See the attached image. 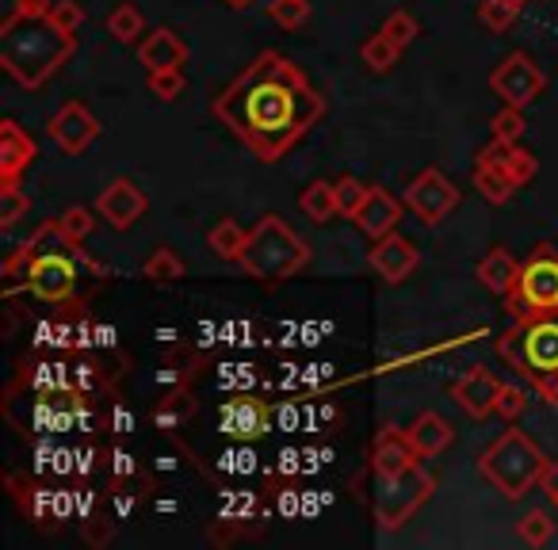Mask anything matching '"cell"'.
<instances>
[{"mask_svg":"<svg viewBox=\"0 0 558 550\" xmlns=\"http://www.w3.org/2000/svg\"><path fill=\"white\" fill-rule=\"evenodd\" d=\"M210 111L256 161H279L318 126L326 100L291 58L264 50L215 96Z\"/></svg>","mask_w":558,"mask_h":550,"instance_id":"obj_1","label":"cell"},{"mask_svg":"<svg viewBox=\"0 0 558 550\" xmlns=\"http://www.w3.org/2000/svg\"><path fill=\"white\" fill-rule=\"evenodd\" d=\"M77 50L73 32H62L47 12L12 9L0 24V65L24 88H43Z\"/></svg>","mask_w":558,"mask_h":550,"instance_id":"obj_2","label":"cell"},{"mask_svg":"<svg viewBox=\"0 0 558 550\" xmlns=\"http://www.w3.org/2000/svg\"><path fill=\"white\" fill-rule=\"evenodd\" d=\"M306 260H311L306 241L299 237L279 215H264L260 222L248 230L245 253H241L238 264L253 276V280L279 283V280H291L295 271H303Z\"/></svg>","mask_w":558,"mask_h":550,"instance_id":"obj_3","label":"cell"},{"mask_svg":"<svg viewBox=\"0 0 558 550\" xmlns=\"http://www.w3.org/2000/svg\"><path fill=\"white\" fill-rule=\"evenodd\" d=\"M547 459L532 443V436H524L520 428L501 432L478 459V474L505 497V501H520L524 493H532L539 486Z\"/></svg>","mask_w":558,"mask_h":550,"instance_id":"obj_4","label":"cell"},{"mask_svg":"<svg viewBox=\"0 0 558 550\" xmlns=\"http://www.w3.org/2000/svg\"><path fill=\"white\" fill-rule=\"evenodd\" d=\"M505 310L512 321L527 326V321L555 318L558 314V253L550 245H539L517 271V283L505 295Z\"/></svg>","mask_w":558,"mask_h":550,"instance_id":"obj_5","label":"cell"},{"mask_svg":"<svg viewBox=\"0 0 558 550\" xmlns=\"http://www.w3.org/2000/svg\"><path fill=\"white\" fill-rule=\"evenodd\" d=\"M73 248V241L65 237L62 245L47 248V241L35 233V241L24 245V256H27V276H24V291L43 303H70L77 295V264L73 256L65 253Z\"/></svg>","mask_w":558,"mask_h":550,"instance_id":"obj_6","label":"cell"},{"mask_svg":"<svg viewBox=\"0 0 558 550\" xmlns=\"http://www.w3.org/2000/svg\"><path fill=\"white\" fill-rule=\"evenodd\" d=\"M433 489H436L433 470H425L421 463H413L410 470L395 474V478H379V489H375V524L383 531L402 527L433 497Z\"/></svg>","mask_w":558,"mask_h":550,"instance_id":"obj_7","label":"cell"},{"mask_svg":"<svg viewBox=\"0 0 558 550\" xmlns=\"http://www.w3.org/2000/svg\"><path fill=\"white\" fill-rule=\"evenodd\" d=\"M405 207H410L425 225H436L459 207V187L451 184L440 169H425L410 184V192H405Z\"/></svg>","mask_w":558,"mask_h":550,"instance_id":"obj_8","label":"cell"},{"mask_svg":"<svg viewBox=\"0 0 558 550\" xmlns=\"http://www.w3.org/2000/svg\"><path fill=\"white\" fill-rule=\"evenodd\" d=\"M543 70L527 54H509L494 73H489V88L501 96L509 108H527L535 96L543 93Z\"/></svg>","mask_w":558,"mask_h":550,"instance_id":"obj_9","label":"cell"},{"mask_svg":"<svg viewBox=\"0 0 558 550\" xmlns=\"http://www.w3.org/2000/svg\"><path fill=\"white\" fill-rule=\"evenodd\" d=\"M47 131H50V138H54V146L62 149V154L77 157V154H85L96 138H100V119H96L85 103L70 100L62 111H54V119H50Z\"/></svg>","mask_w":558,"mask_h":550,"instance_id":"obj_10","label":"cell"},{"mask_svg":"<svg viewBox=\"0 0 558 550\" xmlns=\"http://www.w3.org/2000/svg\"><path fill=\"white\" fill-rule=\"evenodd\" d=\"M520 326V321H517ZM558 371V314L524 326V379Z\"/></svg>","mask_w":558,"mask_h":550,"instance_id":"obj_11","label":"cell"},{"mask_svg":"<svg viewBox=\"0 0 558 550\" xmlns=\"http://www.w3.org/2000/svg\"><path fill=\"white\" fill-rule=\"evenodd\" d=\"M451 394H456V402L463 405L466 417L474 420H486L489 413H497V394H501V379H497L494 371H486V367H471V371L463 375V379L451 387Z\"/></svg>","mask_w":558,"mask_h":550,"instance_id":"obj_12","label":"cell"},{"mask_svg":"<svg viewBox=\"0 0 558 550\" xmlns=\"http://www.w3.org/2000/svg\"><path fill=\"white\" fill-rule=\"evenodd\" d=\"M413 463H421V455L410 443V432H405V428H383V432L375 436V448H372L375 478H395V474L410 470Z\"/></svg>","mask_w":558,"mask_h":550,"instance_id":"obj_13","label":"cell"},{"mask_svg":"<svg viewBox=\"0 0 558 550\" xmlns=\"http://www.w3.org/2000/svg\"><path fill=\"white\" fill-rule=\"evenodd\" d=\"M367 260H372V268L379 271L387 283H402L413 276V268H417L421 256H417V248H413V241L398 237V233H387V237L375 241V248H372Z\"/></svg>","mask_w":558,"mask_h":550,"instance_id":"obj_14","label":"cell"},{"mask_svg":"<svg viewBox=\"0 0 558 550\" xmlns=\"http://www.w3.org/2000/svg\"><path fill=\"white\" fill-rule=\"evenodd\" d=\"M474 187H478L482 199L494 203V207H501V203L512 199L517 180H512L509 169L501 164V142H494V146H486L478 154V161H474Z\"/></svg>","mask_w":558,"mask_h":550,"instance_id":"obj_15","label":"cell"},{"mask_svg":"<svg viewBox=\"0 0 558 550\" xmlns=\"http://www.w3.org/2000/svg\"><path fill=\"white\" fill-rule=\"evenodd\" d=\"M192 50L187 42L180 39L172 27H154V35H146L138 47V62L146 65L149 73H161V70H184Z\"/></svg>","mask_w":558,"mask_h":550,"instance_id":"obj_16","label":"cell"},{"mask_svg":"<svg viewBox=\"0 0 558 550\" xmlns=\"http://www.w3.org/2000/svg\"><path fill=\"white\" fill-rule=\"evenodd\" d=\"M35 157H39V146L32 134L12 119H4L0 123V180H20L24 169H32Z\"/></svg>","mask_w":558,"mask_h":550,"instance_id":"obj_17","label":"cell"},{"mask_svg":"<svg viewBox=\"0 0 558 550\" xmlns=\"http://www.w3.org/2000/svg\"><path fill=\"white\" fill-rule=\"evenodd\" d=\"M96 210H100V218H108L116 230H131L142 218V210H146V195H142L131 180H116V184L104 187Z\"/></svg>","mask_w":558,"mask_h":550,"instance_id":"obj_18","label":"cell"},{"mask_svg":"<svg viewBox=\"0 0 558 550\" xmlns=\"http://www.w3.org/2000/svg\"><path fill=\"white\" fill-rule=\"evenodd\" d=\"M398 218H402V203H398L387 187H372L367 199H364V207L356 210L352 222H356L372 241H379V237H387V233H395Z\"/></svg>","mask_w":558,"mask_h":550,"instance_id":"obj_19","label":"cell"},{"mask_svg":"<svg viewBox=\"0 0 558 550\" xmlns=\"http://www.w3.org/2000/svg\"><path fill=\"white\" fill-rule=\"evenodd\" d=\"M222 428L233 436V440H256V436L268 432V410L253 398H241V402H230L222 413Z\"/></svg>","mask_w":558,"mask_h":550,"instance_id":"obj_20","label":"cell"},{"mask_svg":"<svg viewBox=\"0 0 558 550\" xmlns=\"http://www.w3.org/2000/svg\"><path fill=\"white\" fill-rule=\"evenodd\" d=\"M405 432H410V443L417 448L421 459H436L451 440H456V432H451V425L440 417V413H421Z\"/></svg>","mask_w":558,"mask_h":550,"instance_id":"obj_21","label":"cell"},{"mask_svg":"<svg viewBox=\"0 0 558 550\" xmlns=\"http://www.w3.org/2000/svg\"><path fill=\"white\" fill-rule=\"evenodd\" d=\"M517 271H520V264L512 260L505 248H494L489 256H482V264H478V283L489 291V295H509L512 291V283H517Z\"/></svg>","mask_w":558,"mask_h":550,"instance_id":"obj_22","label":"cell"},{"mask_svg":"<svg viewBox=\"0 0 558 550\" xmlns=\"http://www.w3.org/2000/svg\"><path fill=\"white\" fill-rule=\"evenodd\" d=\"M299 207H303V215L311 222H329L333 215H341V207H337V184H329V180L306 184L303 195H299Z\"/></svg>","mask_w":558,"mask_h":550,"instance_id":"obj_23","label":"cell"},{"mask_svg":"<svg viewBox=\"0 0 558 550\" xmlns=\"http://www.w3.org/2000/svg\"><path fill=\"white\" fill-rule=\"evenodd\" d=\"M360 58H364V65L372 73H390L398 65V58H402V47H398V42L390 39L387 32H379V35H372V39L364 42Z\"/></svg>","mask_w":558,"mask_h":550,"instance_id":"obj_24","label":"cell"},{"mask_svg":"<svg viewBox=\"0 0 558 550\" xmlns=\"http://www.w3.org/2000/svg\"><path fill=\"white\" fill-rule=\"evenodd\" d=\"M245 241H248V233L241 230L238 222H218L215 230L207 233V245L215 248V256H222V260H241V253H245Z\"/></svg>","mask_w":558,"mask_h":550,"instance_id":"obj_25","label":"cell"},{"mask_svg":"<svg viewBox=\"0 0 558 550\" xmlns=\"http://www.w3.org/2000/svg\"><path fill=\"white\" fill-rule=\"evenodd\" d=\"M501 164L509 169V176L517 180V187L532 184L535 172H539V161H535V154L520 146V142H517V146H501Z\"/></svg>","mask_w":558,"mask_h":550,"instance_id":"obj_26","label":"cell"},{"mask_svg":"<svg viewBox=\"0 0 558 550\" xmlns=\"http://www.w3.org/2000/svg\"><path fill=\"white\" fill-rule=\"evenodd\" d=\"M489 131H494V142H501V146H517L527 131L524 108H509V103H505V108L494 115V123H489Z\"/></svg>","mask_w":558,"mask_h":550,"instance_id":"obj_27","label":"cell"},{"mask_svg":"<svg viewBox=\"0 0 558 550\" xmlns=\"http://www.w3.org/2000/svg\"><path fill=\"white\" fill-rule=\"evenodd\" d=\"M27 210H32V199L20 192L16 180H0V225L9 230V225H16Z\"/></svg>","mask_w":558,"mask_h":550,"instance_id":"obj_28","label":"cell"},{"mask_svg":"<svg viewBox=\"0 0 558 550\" xmlns=\"http://www.w3.org/2000/svg\"><path fill=\"white\" fill-rule=\"evenodd\" d=\"M146 280L154 283H177L184 280V260H180L172 248H157L154 256L146 260Z\"/></svg>","mask_w":558,"mask_h":550,"instance_id":"obj_29","label":"cell"},{"mask_svg":"<svg viewBox=\"0 0 558 550\" xmlns=\"http://www.w3.org/2000/svg\"><path fill=\"white\" fill-rule=\"evenodd\" d=\"M108 35L111 39H119V42H131V39H138L142 35V12L134 9L131 0H123L116 12L108 16Z\"/></svg>","mask_w":558,"mask_h":550,"instance_id":"obj_30","label":"cell"},{"mask_svg":"<svg viewBox=\"0 0 558 550\" xmlns=\"http://www.w3.org/2000/svg\"><path fill=\"white\" fill-rule=\"evenodd\" d=\"M517 535L527 547H543V542L555 539V524H550V516L543 509H532V512H524V520L517 524Z\"/></svg>","mask_w":558,"mask_h":550,"instance_id":"obj_31","label":"cell"},{"mask_svg":"<svg viewBox=\"0 0 558 550\" xmlns=\"http://www.w3.org/2000/svg\"><path fill=\"white\" fill-rule=\"evenodd\" d=\"M268 16L276 20L279 27L295 32V27H303L306 20H311V4H306V0H271Z\"/></svg>","mask_w":558,"mask_h":550,"instance_id":"obj_32","label":"cell"},{"mask_svg":"<svg viewBox=\"0 0 558 550\" xmlns=\"http://www.w3.org/2000/svg\"><path fill=\"white\" fill-rule=\"evenodd\" d=\"M367 192H372V187H367L364 180H356V176H341V180H337V207H341V215L344 218H356V210L364 207Z\"/></svg>","mask_w":558,"mask_h":550,"instance_id":"obj_33","label":"cell"},{"mask_svg":"<svg viewBox=\"0 0 558 550\" xmlns=\"http://www.w3.org/2000/svg\"><path fill=\"white\" fill-rule=\"evenodd\" d=\"M517 16H520V12L512 9L509 0H482V4H478V20L489 27V32H509Z\"/></svg>","mask_w":558,"mask_h":550,"instance_id":"obj_34","label":"cell"},{"mask_svg":"<svg viewBox=\"0 0 558 550\" xmlns=\"http://www.w3.org/2000/svg\"><path fill=\"white\" fill-rule=\"evenodd\" d=\"M497 352H501V359L512 367V371H524V326L512 321V326L501 333V341H497Z\"/></svg>","mask_w":558,"mask_h":550,"instance_id":"obj_35","label":"cell"},{"mask_svg":"<svg viewBox=\"0 0 558 550\" xmlns=\"http://www.w3.org/2000/svg\"><path fill=\"white\" fill-rule=\"evenodd\" d=\"M58 225H62V233L73 241V245H81V241L93 233V225H96V218H93V210H85V207H70L62 218H58Z\"/></svg>","mask_w":558,"mask_h":550,"instance_id":"obj_36","label":"cell"},{"mask_svg":"<svg viewBox=\"0 0 558 550\" xmlns=\"http://www.w3.org/2000/svg\"><path fill=\"white\" fill-rule=\"evenodd\" d=\"M149 93L157 100L172 103L180 93H184V70H161V73H149Z\"/></svg>","mask_w":558,"mask_h":550,"instance_id":"obj_37","label":"cell"},{"mask_svg":"<svg viewBox=\"0 0 558 550\" xmlns=\"http://www.w3.org/2000/svg\"><path fill=\"white\" fill-rule=\"evenodd\" d=\"M383 32H387L390 39H395L398 47L405 50L413 39H417V32H421V27H417V20H413L410 12H390V16H387V24H383Z\"/></svg>","mask_w":558,"mask_h":550,"instance_id":"obj_38","label":"cell"},{"mask_svg":"<svg viewBox=\"0 0 558 550\" xmlns=\"http://www.w3.org/2000/svg\"><path fill=\"white\" fill-rule=\"evenodd\" d=\"M527 410V394L517 387V382H501V394H497V417L517 420L520 413Z\"/></svg>","mask_w":558,"mask_h":550,"instance_id":"obj_39","label":"cell"},{"mask_svg":"<svg viewBox=\"0 0 558 550\" xmlns=\"http://www.w3.org/2000/svg\"><path fill=\"white\" fill-rule=\"evenodd\" d=\"M47 16L54 20V24L62 27V32H73V35H77V27L85 24V9H81L77 0H54Z\"/></svg>","mask_w":558,"mask_h":550,"instance_id":"obj_40","label":"cell"},{"mask_svg":"<svg viewBox=\"0 0 558 550\" xmlns=\"http://www.w3.org/2000/svg\"><path fill=\"white\" fill-rule=\"evenodd\" d=\"M532 390L543 398L547 405H558V371H547V375H532Z\"/></svg>","mask_w":558,"mask_h":550,"instance_id":"obj_41","label":"cell"},{"mask_svg":"<svg viewBox=\"0 0 558 550\" xmlns=\"http://www.w3.org/2000/svg\"><path fill=\"white\" fill-rule=\"evenodd\" d=\"M539 489L550 497V504L558 509V459H555V463H547V470H543V478H539Z\"/></svg>","mask_w":558,"mask_h":550,"instance_id":"obj_42","label":"cell"},{"mask_svg":"<svg viewBox=\"0 0 558 550\" xmlns=\"http://www.w3.org/2000/svg\"><path fill=\"white\" fill-rule=\"evenodd\" d=\"M226 4H230V9H248L253 0H226Z\"/></svg>","mask_w":558,"mask_h":550,"instance_id":"obj_43","label":"cell"},{"mask_svg":"<svg viewBox=\"0 0 558 550\" xmlns=\"http://www.w3.org/2000/svg\"><path fill=\"white\" fill-rule=\"evenodd\" d=\"M509 4H512V9L520 12V9H524V4H532V0H509Z\"/></svg>","mask_w":558,"mask_h":550,"instance_id":"obj_44","label":"cell"}]
</instances>
